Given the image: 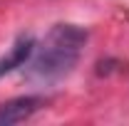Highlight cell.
<instances>
[{
  "mask_svg": "<svg viewBox=\"0 0 129 126\" xmlns=\"http://www.w3.org/2000/svg\"><path fill=\"white\" fill-rule=\"evenodd\" d=\"M89 32L80 25L57 22L35 45L30 62L25 64V79L32 84H57L75 72Z\"/></svg>",
  "mask_w": 129,
  "mask_h": 126,
  "instance_id": "6da1fadb",
  "label": "cell"
},
{
  "mask_svg": "<svg viewBox=\"0 0 129 126\" xmlns=\"http://www.w3.org/2000/svg\"><path fill=\"white\" fill-rule=\"evenodd\" d=\"M47 104V99L40 94H25V96H15L5 104H0V126H13V124H22L32 119L37 111Z\"/></svg>",
  "mask_w": 129,
  "mask_h": 126,
  "instance_id": "7a4b0ae2",
  "label": "cell"
},
{
  "mask_svg": "<svg viewBox=\"0 0 129 126\" xmlns=\"http://www.w3.org/2000/svg\"><path fill=\"white\" fill-rule=\"evenodd\" d=\"M35 45H37L35 37H30V35H20V37L15 40V45L10 47V52L0 59V79L30 62L32 52H35Z\"/></svg>",
  "mask_w": 129,
  "mask_h": 126,
  "instance_id": "3957f363",
  "label": "cell"
}]
</instances>
